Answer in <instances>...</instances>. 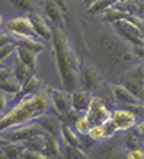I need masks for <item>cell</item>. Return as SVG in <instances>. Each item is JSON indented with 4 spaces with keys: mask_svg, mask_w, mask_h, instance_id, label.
Wrapping results in <instances>:
<instances>
[{
    "mask_svg": "<svg viewBox=\"0 0 144 159\" xmlns=\"http://www.w3.org/2000/svg\"><path fill=\"white\" fill-rule=\"evenodd\" d=\"M49 111H50V102L46 88L31 95L19 98L17 105H14L3 116H0V134L16 126L35 122Z\"/></svg>",
    "mask_w": 144,
    "mask_h": 159,
    "instance_id": "1",
    "label": "cell"
},
{
    "mask_svg": "<svg viewBox=\"0 0 144 159\" xmlns=\"http://www.w3.org/2000/svg\"><path fill=\"white\" fill-rule=\"evenodd\" d=\"M50 41L53 45V58L56 62L63 88L66 92H72L79 88V70H80L79 56L75 55V50L70 47L69 39L66 38L61 28H52Z\"/></svg>",
    "mask_w": 144,
    "mask_h": 159,
    "instance_id": "2",
    "label": "cell"
},
{
    "mask_svg": "<svg viewBox=\"0 0 144 159\" xmlns=\"http://www.w3.org/2000/svg\"><path fill=\"white\" fill-rule=\"evenodd\" d=\"M102 45L113 62H128V61L135 59L133 45H130L119 36L105 34L102 38Z\"/></svg>",
    "mask_w": 144,
    "mask_h": 159,
    "instance_id": "3",
    "label": "cell"
},
{
    "mask_svg": "<svg viewBox=\"0 0 144 159\" xmlns=\"http://www.w3.org/2000/svg\"><path fill=\"white\" fill-rule=\"evenodd\" d=\"M103 83V78L99 73V70L89 64V62H83L80 64V70H79V86H82V89L88 91V92H96L100 84Z\"/></svg>",
    "mask_w": 144,
    "mask_h": 159,
    "instance_id": "4",
    "label": "cell"
},
{
    "mask_svg": "<svg viewBox=\"0 0 144 159\" xmlns=\"http://www.w3.org/2000/svg\"><path fill=\"white\" fill-rule=\"evenodd\" d=\"M118 33V36L121 39H124L125 42H128L130 45H142L144 42V36H142V28L136 27L133 22L124 19V20H118L114 24H111Z\"/></svg>",
    "mask_w": 144,
    "mask_h": 159,
    "instance_id": "5",
    "label": "cell"
},
{
    "mask_svg": "<svg viewBox=\"0 0 144 159\" xmlns=\"http://www.w3.org/2000/svg\"><path fill=\"white\" fill-rule=\"evenodd\" d=\"M110 114H111V111H110V109L107 108V105H105L99 97H96V95L91 97L89 105H88L86 111L83 112V116H85V119L88 120V123L91 125V128L96 126V125L105 123V122L110 119Z\"/></svg>",
    "mask_w": 144,
    "mask_h": 159,
    "instance_id": "6",
    "label": "cell"
},
{
    "mask_svg": "<svg viewBox=\"0 0 144 159\" xmlns=\"http://www.w3.org/2000/svg\"><path fill=\"white\" fill-rule=\"evenodd\" d=\"M108 142L93 148L89 157L91 159H125V150L119 140H114L113 137L107 139Z\"/></svg>",
    "mask_w": 144,
    "mask_h": 159,
    "instance_id": "7",
    "label": "cell"
},
{
    "mask_svg": "<svg viewBox=\"0 0 144 159\" xmlns=\"http://www.w3.org/2000/svg\"><path fill=\"white\" fill-rule=\"evenodd\" d=\"M44 136H47L46 131L35 120V122L16 126L13 129H8V137L7 139H10L11 142H25V140H30V139H35V137H44Z\"/></svg>",
    "mask_w": 144,
    "mask_h": 159,
    "instance_id": "8",
    "label": "cell"
},
{
    "mask_svg": "<svg viewBox=\"0 0 144 159\" xmlns=\"http://www.w3.org/2000/svg\"><path fill=\"white\" fill-rule=\"evenodd\" d=\"M47 95H49V102H50V108L55 111V116L60 119L64 114H67L72 106H70V92L66 91H60L50 86H46Z\"/></svg>",
    "mask_w": 144,
    "mask_h": 159,
    "instance_id": "9",
    "label": "cell"
},
{
    "mask_svg": "<svg viewBox=\"0 0 144 159\" xmlns=\"http://www.w3.org/2000/svg\"><path fill=\"white\" fill-rule=\"evenodd\" d=\"M108 120H110V123L113 125V128H114L116 133H125V131L132 129V128L139 122V117H138L135 112H132L130 109L122 108V109H114V111H111Z\"/></svg>",
    "mask_w": 144,
    "mask_h": 159,
    "instance_id": "10",
    "label": "cell"
},
{
    "mask_svg": "<svg viewBox=\"0 0 144 159\" xmlns=\"http://www.w3.org/2000/svg\"><path fill=\"white\" fill-rule=\"evenodd\" d=\"M7 30L13 36H24V38H36L35 30L27 16H16L10 19L7 24Z\"/></svg>",
    "mask_w": 144,
    "mask_h": 159,
    "instance_id": "11",
    "label": "cell"
},
{
    "mask_svg": "<svg viewBox=\"0 0 144 159\" xmlns=\"http://www.w3.org/2000/svg\"><path fill=\"white\" fill-rule=\"evenodd\" d=\"M27 17H28V20H30V24H31V27H33V30H35L36 38H41V39H44V41L52 39V27L47 24V20H46L39 13L31 11V13L27 14Z\"/></svg>",
    "mask_w": 144,
    "mask_h": 159,
    "instance_id": "12",
    "label": "cell"
},
{
    "mask_svg": "<svg viewBox=\"0 0 144 159\" xmlns=\"http://www.w3.org/2000/svg\"><path fill=\"white\" fill-rule=\"evenodd\" d=\"M42 10H44L46 17L49 19V22H50L52 25H55V28H61V27L64 25L63 8H61L58 3L52 2V0H44V7H42Z\"/></svg>",
    "mask_w": 144,
    "mask_h": 159,
    "instance_id": "13",
    "label": "cell"
},
{
    "mask_svg": "<svg viewBox=\"0 0 144 159\" xmlns=\"http://www.w3.org/2000/svg\"><path fill=\"white\" fill-rule=\"evenodd\" d=\"M91 97H93V94L82 89V88L74 89L70 92V106H72V109H74L75 112H79V114H83L86 111L88 105H89Z\"/></svg>",
    "mask_w": 144,
    "mask_h": 159,
    "instance_id": "14",
    "label": "cell"
},
{
    "mask_svg": "<svg viewBox=\"0 0 144 159\" xmlns=\"http://www.w3.org/2000/svg\"><path fill=\"white\" fill-rule=\"evenodd\" d=\"M108 86H110V91H111V95H113L114 103H121V105H124V106L142 103V102H139L135 95H132L122 84H108Z\"/></svg>",
    "mask_w": 144,
    "mask_h": 159,
    "instance_id": "15",
    "label": "cell"
},
{
    "mask_svg": "<svg viewBox=\"0 0 144 159\" xmlns=\"http://www.w3.org/2000/svg\"><path fill=\"white\" fill-rule=\"evenodd\" d=\"M36 122L41 125V128L46 131L47 136H53L58 139L60 136V129H61V122L56 116H52V114H44L41 116L39 119H36Z\"/></svg>",
    "mask_w": 144,
    "mask_h": 159,
    "instance_id": "16",
    "label": "cell"
},
{
    "mask_svg": "<svg viewBox=\"0 0 144 159\" xmlns=\"http://www.w3.org/2000/svg\"><path fill=\"white\" fill-rule=\"evenodd\" d=\"M14 53H16V58L24 64V66H27L30 70H36V58H38V53L35 52V50H31V48H28V47H24V45H16V50H14Z\"/></svg>",
    "mask_w": 144,
    "mask_h": 159,
    "instance_id": "17",
    "label": "cell"
},
{
    "mask_svg": "<svg viewBox=\"0 0 144 159\" xmlns=\"http://www.w3.org/2000/svg\"><path fill=\"white\" fill-rule=\"evenodd\" d=\"M121 11H124L128 16H138L142 17V2L141 0H119L114 5Z\"/></svg>",
    "mask_w": 144,
    "mask_h": 159,
    "instance_id": "18",
    "label": "cell"
},
{
    "mask_svg": "<svg viewBox=\"0 0 144 159\" xmlns=\"http://www.w3.org/2000/svg\"><path fill=\"white\" fill-rule=\"evenodd\" d=\"M44 88H46V84H44L42 80H39V78H36V76L33 75L30 80H27V81L22 84V88H21L19 94L16 95V98H24V97H27V95H31V94H35V92L44 89Z\"/></svg>",
    "mask_w": 144,
    "mask_h": 159,
    "instance_id": "19",
    "label": "cell"
},
{
    "mask_svg": "<svg viewBox=\"0 0 144 159\" xmlns=\"http://www.w3.org/2000/svg\"><path fill=\"white\" fill-rule=\"evenodd\" d=\"M60 136L64 142V145H70V147H77L83 150V142L80 140V137L77 136V133L70 128V125H64L61 123V129H60Z\"/></svg>",
    "mask_w": 144,
    "mask_h": 159,
    "instance_id": "20",
    "label": "cell"
},
{
    "mask_svg": "<svg viewBox=\"0 0 144 159\" xmlns=\"http://www.w3.org/2000/svg\"><path fill=\"white\" fill-rule=\"evenodd\" d=\"M10 73H11V76L14 78V80H17V81L21 83V84H24L27 80H30L33 75H35V72L33 70H30L27 66H24L17 58H16V61H14V64H13V67L10 69Z\"/></svg>",
    "mask_w": 144,
    "mask_h": 159,
    "instance_id": "21",
    "label": "cell"
},
{
    "mask_svg": "<svg viewBox=\"0 0 144 159\" xmlns=\"http://www.w3.org/2000/svg\"><path fill=\"white\" fill-rule=\"evenodd\" d=\"M132 95H135L139 102H142V92H144V83L142 78H124L121 83Z\"/></svg>",
    "mask_w": 144,
    "mask_h": 159,
    "instance_id": "22",
    "label": "cell"
},
{
    "mask_svg": "<svg viewBox=\"0 0 144 159\" xmlns=\"http://www.w3.org/2000/svg\"><path fill=\"white\" fill-rule=\"evenodd\" d=\"M42 153H44L49 159H60V156H61V148H60L58 139L53 137V136H46V137H44Z\"/></svg>",
    "mask_w": 144,
    "mask_h": 159,
    "instance_id": "23",
    "label": "cell"
},
{
    "mask_svg": "<svg viewBox=\"0 0 144 159\" xmlns=\"http://www.w3.org/2000/svg\"><path fill=\"white\" fill-rule=\"evenodd\" d=\"M24 148L25 147L22 145V142H8L7 145L0 147V151L5 156V159H19Z\"/></svg>",
    "mask_w": 144,
    "mask_h": 159,
    "instance_id": "24",
    "label": "cell"
},
{
    "mask_svg": "<svg viewBox=\"0 0 144 159\" xmlns=\"http://www.w3.org/2000/svg\"><path fill=\"white\" fill-rule=\"evenodd\" d=\"M119 0H93L88 5L86 13L88 14H102L103 11H107L108 8L114 7Z\"/></svg>",
    "mask_w": 144,
    "mask_h": 159,
    "instance_id": "25",
    "label": "cell"
},
{
    "mask_svg": "<svg viewBox=\"0 0 144 159\" xmlns=\"http://www.w3.org/2000/svg\"><path fill=\"white\" fill-rule=\"evenodd\" d=\"M124 19H128V14H125L124 11H121V10L116 8V7H111V8H108L107 11L102 13V20L107 22V24H114V22L124 20Z\"/></svg>",
    "mask_w": 144,
    "mask_h": 159,
    "instance_id": "26",
    "label": "cell"
},
{
    "mask_svg": "<svg viewBox=\"0 0 144 159\" xmlns=\"http://www.w3.org/2000/svg\"><path fill=\"white\" fill-rule=\"evenodd\" d=\"M121 143H122V147H124L125 151L135 150V148H142V142L132 133V129L125 131V134L121 137Z\"/></svg>",
    "mask_w": 144,
    "mask_h": 159,
    "instance_id": "27",
    "label": "cell"
},
{
    "mask_svg": "<svg viewBox=\"0 0 144 159\" xmlns=\"http://www.w3.org/2000/svg\"><path fill=\"white\" fill-rule=\"evenodd\" d=\"M21 88H22V84L17 81V80H14L13 76H10V78L3 80V81H0V91L5 92L7 95H8V94H11V95H14V97H16V95L19 94Z\"/></svg>",
    "mask_w": 144,
    "mask_h": 159,
    "instance_id": "28",
    "label": "cell"
},
{
    "mask_svg": "<svg viewBox=\"0 0 144 159\" xmlns=\"http://www.w3.org/2000/svg\"><path fill=\"white\" fill-rule=\"evenodd\" d=\"M64 157L66 159H91L85 150L70 147V145H64Z\"/></svg>",
    "mask_w": 144,
    "mask_h": 159,
    "instance_id": "29",
    "label": "cell"
},
{
    "mask_svg": "<svg viewBox=\"0 0 144 159\" xmlns=\"http://www.w3.org/2000/svg\"><path fill=\"white\" fill-rule=\"evenodd\" d=\"M74 128H75V133H79V134H88V131L91 129V125L88 123V120L85 119V116L83 114H80L77 119H75V122H74Z\"/></svg>",
    "mask_w": 144,
    "mask_h": 159,
    "instance_id": "30",
    "label": "cell"
},
{
    "mask_svg": "<svg viewBox=\"0 0 144 159\" xmlns=\"http://www.w3.org/2000/svg\"><path fill=\"white\" fill-rule=\"evenodd\" d=\"M46 137V136H44ZM44 137H35V139H30V140H25L22 142V145L28 150H33V151H41L42 153V148H44Z\"/></svg>",
    "mask_w": 144,
    "mask_h": 159,
    "instance_id": "31",
    "label": "cell"
},
{
    "mask_svg": "<svg viewBox=\"0 0 144 159\" xmlns=\"http://www.w3.org/2000/svg\"><path fill=\"white\" fill-rule=\"evenodd\" d=\"M11 5H14L16 8H21V10H25L28 13L35 11V3L33 0H8Z\"/></svg>",
    "mask_w": 144,
    "mask_h": 159,
    "instance_id": "32",
    "label": "cell"
},
{
    "mask_svg": "<svg viewBox=\"0 0 144 159\" xmlns=\"http://www.w3.org/2000/svg\"><path fill=\"white\" fill-rule=\"evenodd\" d=\"M19 159H49V157L44 153H41V151H33V150L24 148V151H22Z\"/></svg>",
    "mask_w": 144,
    "mask_h": 159,
    "instance_id": "33",
    "label": "cell"
},
{
    "mask_svg": "<svg viewBox=\"0 0 144 159\" xmlns=\"http://www.w3.org/2000/svg\"><path fill=\"white\" fill-rule=\"evenodd\" d=\"M125 159H144L142 148H135V150L125 151Z\"/></svg>",
    "mask_w": 144,
    "mask_h": 159,
    "instance_id": "34",
    "label": "cell"
},
{
    "mask_svg": "<svg viewBox=\"0 0 144 159\" xmlns=\"http://www.w3.org/2000/svg\"><path fill=\"white\" fill-rule=\"evenodd\" d=\"M7 105H8V95H7L5 92L0 91V112H3V111H5Z\"/></svg>",
    "mask_w": 144,
    "mask_h": 159,
    "instance_id": "35",
    "label": "cell"
},
{
    "mask_svg": "<svg viewBox=\"0 0 144 159\" xmlns=\"http://www.w3.org/2000/svg\"><path fill=\"white\" fill-rule=\"evenodd\" d=\"M10 76H11L10 69H7V67H3V66H0V81H3V80H7V78H10Z\"/></svg>",
    "mask_w": 144,
    "mask_h": 159,
    "instance_id": "36",
    "label": "cell"
},
{
    "mask_svg": "<svg viewBox=\"0 0 144 159\" xmlns=\"http://www.w3.org/2000/svg\"><path fill=\"white\" fill-rule=\"evenodd\" d=\"M8 142H11L10 139H7V137H3L2 134H0V147H2V145H7Z\"/></svg>",
    "mask_w": 144,
    "mask_h": 159,
    "instance_id": "37",
    "label": "cell"
},
{
    "mask_svg": "<svg viewBox=\"0 0 144 159\" xmlns=\"http://www.w3.org/2000/svg\"><path fill=\"white\" fill-rule=\"evenodd\" d=\"M52 2H55V3H58V5L61 7V8L64 7V3H63V0H52Z\"/></svg>",
    "mask_w": 144,
    "mask_h": 159,
    "instance_id": "38",
    "label": "cell"
},
{
    "mask_svg": "<svg viewBox=\"0 0 144 159\" xmlns=\"http://www.w3.org/2000/svg\"><path fill=\"white\" fill-rule=\"evenodd\" d=\"M2 24H3V17L0 16V27H2Z\"/></svg>",
    "mask_w": 144,
    "mask_h": 159,
    "instance_id": "39",
    "label": "cell"
},
{
    "mask_svg": "<svg viewBox=\"0 0 144 159\" xmlns=\"http://www.w3.org/2000/svg\"><path fill=\"white\" fill-rule=\"evenodd\" d=\"M0 159H5V156H3V154H2V156H0Z\"/></svg>",
    "mask_w": 144,
    "mask_h": 159,
    "instance_id": "40",
    "label": "cell"
},
{
    "mask_svg": "<svg viewBox=\"0 0 144 159\" xmlns=\"http://www.w3.org/2000/svg\"><path fill=\"white\" fill-rule=\"evenodd\" d=\"M85 2H93V0H85Z\"/></svg>",
    "mask_w": 144,
    "mask_h": 159,
    "instance_id": "41",
    "label": "cell"
},
{
    "mask_svg": "<svg viewBox=\"0 0 144 159\" xmlns=\"http://www.w3.org/2000/svg\"><path fill=\"white\" fill-rule=\"evenodd\" d=\"M0 156H2V151H0Z\"/></svg>",
    "mask_w": 144,
    "mask_h": 159,
    "instance_id": "42",
    "label": "cell"
},
{
    "mask_svg": "<svg viewBox=\"0 0 144 159\" xmlns=\"http://www.w3.org/2000/svg\"><path fill=\"white\" fill-rule=\"evenodd\" d=\"M0 116H2V112H0Z\"/></svg>",
    "mask_w": 144,
    "mask_h": 159,
    "instance_id": "43",
    "label": "cell"
}]
</instances>
